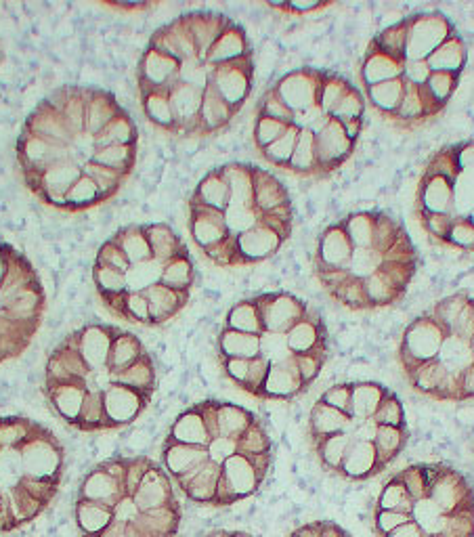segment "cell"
<instances>
[{"label": "cell", "instance_id": "6da1fadb", "mask_svg": "<svg viewBox=\"0 0 474 537\" xmlns=\"http://www.w3.org/2000/svg\"><path fill=\"white\" fill-rule=\"evenodd\" d=\"M158 391V365L145 342L114 324H84L49 353L42 395L78 433L133 426Z\"/></svg>", "mask_w": 474, "mask_h": 537}, {"label": "cell", "instance_id": "7a4b0ae2", "mask_svg": "<svg viewBox=\"0 0 474 537\" xmlns=\"http://www.w3.org/2000/svg\"><path fill=\"white\" fill-rule=\"evenodd\" d=\"M179 491L160 462L116 454L82 477L74 498L78 537H177Z\"/></svg>", "mask_w": 474, "mask_h": 537}, {"label": "cell", "instance_id": "3957f363", "mask_svg": "<svg viewBox=\"0 0 474 537\" xmlns=\"http://www.w3.org/2000/svg\"><path fill=\"white\" fill-rule=\"evenodd\" d=\"M374 537H474V487L454 466L414 464L382 485Z\"/></svg>", "mask_w": 474, "mask_h": 537}, {"label": "cell", "instance_id": "277c9868", "mask_svg": "<svg viewBox=\"0 0 474 537\" xmlns=\"http://www.w3.org/2000/svg\"><path fill=\"white\" fill-rule=\"evenodd\" d=\"M66 447L32 418H0V537L36 523L57 500Z\"/></svg>", "mask_w": 474, "mask_h": 537}, {"label": "cell", "instance_id": "5b68a950", "mask_svg": "<svg viewBox=\"0 0 474 537\" xmlns=\"http://www.w3.org/2000/svg\"><path fill=\"white\" fill-rule=\"evenodd\" d=\"M164 439L204 449V464L175 487L187 502L210 508H217L223 466L231 458L273 454V439L261 418L248 407L217 399L193 403L183 410Z\"/></svg>", "mask_w": 474, "mask_h": 537}, {"label": "cell", "instance_id": "8992f818", "mask_svg": "<svg viewBox=\"0 0 474 537\" xmlns=\"http://www.w3.org/2000/svg\"><path fill=\"white\" fill-rule=\"evenodd\" d=\"M47 313V292L34 265L0 240V365L24 355Z\"/></svg>", "mask_w": 474, "mask_h": 537}, {"label": "cell", "instance_id": "52a82bcc", "mask_svg": "<svg viewBox=\"0 0 474 537\" xmlns=\"http://www.w3.org/2000/svg\"><path fill=\"white\" fill-rule=\"evenodd\" d=\"M445 338V328L428 311L416 317L401 336L399 345V365L405 376L422 368L424 363L433 361Z\"/></svg>", "mask_w": 474, "mask_h": 537}, {"label": "cell", "instance_id": "ba28073f", "mask_svg": "<svg viewBox=\"0 0 474 537\" xmlns=\"http://www.w3.org/2000/svg\"><path fill=\"white\" fill-rule=\"evenodd\" d=\"M294 223L275 221L258 225L252 231L240 235L231 248V267H246L269 261L292 235Z\"/></svg>", "mask_w": 474, "mask_h": 537}, {"label": "cell", "instance_id": "9c48e42d", "mask_svg": "<svg viewBox=\"0 0 474 537\" xmlns=\"http://www.w3.org/2000/svg\"><path fill=\"white\" fill-rule=\"evenodd\" d=\"M407 21L405 61H426L451 34H456L454 24L443 13H420L407 17Z\"/></svg>", "mask_w": 474, "mask_h": 537}, {"label": "cell", "instance_id": "30bf717a", "mask_svg": "<svg viewBox=\"0 0 474 537\" xmlns=\"http://www.w3.org/2000/svg\"><path fill=\"white\" fill-rule=\"evenodd\" d=\"M254 87V53L242 59L221 63L214 70L212 89L240 114Z\"/></svg>", "mask_w": 474, "mask_h": 537}, {"label": "cell", "instance_id": "8fae6325", "mask_svg": "<svg viewBox=\"0 0 474 537\" xmlns=\"http://www.w3.org/2000/svg\"><path fill=\"white\" fill-rule=\"evenodd\" d=\"M254 300L258 313H261V328L267 332L286 334L311 311L303 298L290 292H267L254 296Z\"/></svg>", "mask_w": 474, "mask_h": 537}, {"label": "cell", "instance_id": "7c38bea8", "mask_svg": "<svg viewBox=\"0 0 474 537\" xmlns=\"http://www.w3.org/2000/svg\"><path fill=\"white\" fill-rule=\"evenodd\" d=\"M323 72L326 70L298 68L279 78L269 89L279 97V101H282L292 114H298L319 103Z\"/></svg>", "mask_w": 474, "mask_h": 537}, {"label": "cell", "instance_id": "4fadbf2b", "mask_svg": "<svg viewBox=\"0 0 474 537\" xmlns=\"http://www.w3.org/2000/svg\"><path fill=\"white\" fill-rule=\"evenodd\" d=\"M357 143L349 139V135L344 133V126L330 118L326 126L321 128L319 133H315V154H317V166H319V177H326L334 173L336 168H340L347 162Z\"/></svg>", "mask_w": 474, "mask_h": 537}, {"label": "cell", "instance_id": "5bb4252c", "mask_svg": "<svg viewBox=\"0 0 474 537\" xmlns=\"http://www.w3.org/2000/svg\"><path fill=\"white\" fill-rule=\"evenodd\" d=\"M353 250L355 248L342 223H332L319 235L313 267L315 271H347Z\"/></svg>", "mask_w": 474, "mask_h": 537}, {"label": "cell", "instance_id": "9a60e30c", "mask_svg": "<svg viewBox=\"0 0 474 537\" xmlns=\"http://www.w3.org/2000/svg\"><path fill=\"white\" fill-rule=\"evenodd\" d=\"M454 208V185L443 175H428L424 173L418 185L416 196V214H449Z\"/></svg>", "mask_w": 474, "mask_h": 537}, {"label": "cell", "instance_id": "2e32d148", "mask_svg": "<svg viewBox=\"0 0 474 537\" xmlns=\"http://www.w3.org/2000/svg\"><path fill=\"white\" fill-rule=\"evenodd\" d=\"M380 472H384V468L380 464L376 445L353 441V445L349 447L347 456H344L336 475L342 479H347V481L361 483V481H370V479L378 477Z\"/></svg>", "mask_w": 474, "mask_h": 537}, {"label": "cell", "instance_id": "e0dca14e", "mask_svg": "<svg viewBox=\"0 0 474 537\" xmlns=\"http://www.w3.org/2000/svg\"><path fill=\"white\" fill-rule=\"evenodd\" d=\"M147 307H149V319H152V328H160L168 321L175 319L191 300V292L185 290H172L164 284H158L143 292Z\"/></svg>", "mask_w": 474, "mask_h": 537}, {"label": "cell", "instance_id": "ac0fdd59", "mask_svg": "<svg viewBox=\"0 0 474 537\" xmlns=\"http://www.w3.org/2000/svg\"><path fill=\"white\" fill-rule=\"evenodd\" d=\"M403 63H405V59H397V57L386 55L380 49H376L370 42L368 51H365V55H363L361 72H359L363 89L374 87V84H380V82H386V80L401 78L403 76Z\"/></svg>", "mask_w": 474, "mask_h": 537}, {"label": "cell", "instance_id": "d6986e66", "mask_svg": "<svg viewBox=\"0 0 474 537\" xmlns=\"http://www.w3.org/2000/svg\"><path fill=\"white\" fill-rule=\"evenodd\" d=\"M353 418L349 414H344L334 407L321 403L319 399L313 403L309 412V441H319L338 433H349L351 431Z\"/></svg>", "mask_w": 474, "mask_h": 537}, {"label": "cell", "instance_id": "ffe728a7", "mask_svg": "<svg viewBox=\"0 0 474 537\" xmlns=\"http://www.w3.org/2000/svg\"><path fill=\"white\" fill-rule=\"evenodd\" d=\"M389 386H384L380 382H353L351 389V405H349V416L353 420H368L374 418L378 412V407L382 405L384 397L389 395Z\"/></svg>", "mask_w": 474, "mask_h": 537}, {"label": "cell", "instance_id": "44dd1931", "mask_svg": "<svg viewBox=\"0 0 474 537\" xmlns=\"http://www.w3.org/2000/svg\"><path fill=\"white\" fill-rule=\"evenodd\" d=\"M254 168L250 164L231 162L221 166L223 177L229 185V204L256 206L254 204Z\"/></svg>", "mask_w": 474, "mask_h": 537}, {"label": "cell", "instance_id": "7402d4cb", "mask_svg": "<svg viewBox=\"0 0 474 537\" xmlns=\"http://www.w3.org/2000/svg\"><path fill=\"white\" fill-rule=\"evenodd\" d=\"M189 204H200L206 208H214V210H225L229 206V185L223 177V170L212 168L208 175L202 177V181L198 183V187L193 189Z\"/></svg>", "mask_w": 474, "mask_h": 537}, {"label": "cell", "instance_id": "603a6c76", "mask_svg": "<svg viewBox=\"0 0 474 537\" xmlns=\"http://www.w3.org/2000/svg\"><path fill=\"white\" fill-rule=\"evenodd\" d=\"M468 61V49L462 36L456 32L451 34L443 45L426 59L430 72H451V74H462Z\"/></svg>", "mask_w": 474, "mask_h": 537}, {"label": "cell", "instance_id": "cb8c5ba5", "mask_svg": "<svg viewBox=\"0 0 474 537\" xmlns=\"http://www.w3.org/2000/svg\"><path fill=\"white\" fill-rule=\"evenodd\" d=\"M164 269H166V263L160 261V259H156V256H152V259L143 261L139 265H133L131 269H128L124 273V292H122V296L143 294L149 288H154V286L162 284ZM110 305H107V307H110Z\"/></svg>", "mask_w": 474, "mask_h": 537}, {"label": "cell", "instance_id": "d4e9b609", "mask_svg": "<svg viewBox=\"0 0 474 537\" xmlns=\"http://www.w3.org/2000/svg\"><path fill=\"white\" fill-rule=\"evenodd\" d=\"M112 240L120 246V250L124 252L126 261L131 263V267L143 261H149L154 256L145 225H126L112 235Z\"/></svg>", "mask_w": 474, "mask_h": 537}, {"label": "cell", "instance_id": "484cf974", "mask_svg": "<svg viewBox=\"0 0 474 537\" xmlns=\"http://www.w3.org/2000/svg\"><path fill=\"white\" fill-rule=\"evenodd\" d=\"M363 95H365V101H370L378 114L393 120L405 95V82L403 78L386 80V82L374 84V87L363 89Z\"/></svg>", "mask_w": 474, "mask_h": 537}, {"label": "cell", "instance_id": "4316f807", "mask_svg": "<svg viewBox=\"0 0 474 537\" xmlns=\"http://www.w3.org/2000/svg\"><path fill=\"white\" fill-rule=\"evenodd\" d=\"M363 292H365V303H368V309H382V307H391L405 296V292L393 282L386 271H378L372 277L363 279Z\"/></svg>", "mask_w": 474, "mask_h": 537}, {"label": "cell", "instance_id": "83f0119b", "mask_svg": "<svg viewBox=\"0 0 474 537\" xmlns=\"http://www.w3.org/2000/svg\"><path fill=\"white\" fill-rule=\"evenodd\" d=\"M145 231L149 244H152V252L156 259L168 263L187 250L185 242L179 238L177 231L166 223H145Z\"/></svg>", "mask_w": 474, "mask_h": 537}, {"label": "cell", "instance_id": "f1b7e54d", "mask_svg": "<svg viewBox=\"0 0 474 537\" xmlns=\"http://www.w3.org/2000/svg\"><path fill=\"white\" fill-rule=\"evenodd\" d=\"M378 214L380 212L376 210H361V212H353L349 214V217L340 219L353 248H374Z\"/></svg>", "mask_w": 474, "mask_h": 537}, {"label": "cell", "instance_id": "f546056e", "mask_svg": "<svg viewBox=\"0 0 474 537\" xmlns=\"http://www.w3.org/2000/svg\"><path fill=\"white\" fill-rule=\"evenodd\" d=\"M351 445H353V437L349 433H338V435H332V437L311 443L313 454L319 460L321 468L328 470V472H334V475L338 472V468H340L344 456H347V451Z\"/></svg>", "mask_w": 474, "mask_h": 537}, {"label": "cell", "instance_id": "4dcf8cb0", "mask_svg": "<svg viewBox=\"0 0 474 537\" xmlns=\"http://www.w3.org/2000/svg\"><path fill=\"white\" fill-rule=\"evenodd\" d=\"M409 441V426H380L378 437L374 441L382 468H389L407 447Z\"/></svg>", "mask_w": 474, "mask_h": 537}, {"label": "cell", "instance_id": "1f68e13d", "mask_svg": "<svg viewBox=\"0 0 474 537\" xmlns=\"http://www.w3.org/2000/svg\"><path fill=\"white\" fill-rule=\"evenodd\" d=\"M288 173L298 177H319L317 154H315V135L311 131H300L294 154L290 164L286 166Z\"/></svg>", "mask_w": 474, "mask_h": 537}, {"label": "cell", "instance_id": "d6a6232c", "mask_svg": "<svg viewBox=\"0 0 474 537\" xmlns=\"http://www.w3.org/2000/svg\"><path fill=\"white\" fill-rule=\"evenodd\" d=\"M223 328L237 330V332H248V334H261V313H258L256 300L244 298L240 303H235L227 315H225V324Z\"/></svg>", "mask_w": 474, "mask_h": 537}, {"label": "cell", "instance_id": "836d02e7", "mask_svg": "<svg viewBox=\"0 0 474 537\" xmlns=\"http://www.w3.org/2000/svg\"><path fill=\"white\" fill-rule=\"evenodd\" d=\"M162 284L172 290H185V292L193 290V284H196V269H193L189 250L181 252L175 259L166 263Z\"/></svg>", "mask_w": 474, "mask_h": 537}, {"label": "cell", "instance_id": "e575fe53", "mask_svg": "<svg viewBox=\"0 0 474 537\" xmlns=\"http://www.w3.org/2000/svg\"><path fill=\"white\" fill-rule=\"evenodd\" d=\"M353 87V84L336 74V72H323V80H321V89H319V107L323 112H326L328 116L336 110V105L342 101V97L349 93V89Z\"/></svg>", "mask_w": 474, "mask_h": 537}, {"label": "cell", "instance_id": "d590c367", "mask_svg": "<svg viewBox=\"0 0 474 537\" xmlns=\"http://www.w3.org/2000/svg\"><path fill=\"white\" fill-rule=\"evenodd\" d=\"M454 185V208H451V219H468L470 210L474 208V173L462 170L458 177L451 181Z\"/></svg>", "mask_w": 474, "mask_h": 537}, {"label": "cell", "instance_id": "8d00e7d4", "mask_svg": "<svg viewBox=\"0 0 474 537\" xmlns=\"http://www.w3.org/2000/svg\"><path fill=\"white\" fill-rule=\"evenodd\" d=\"M298 135L300 131L296 126L290 124L288 131L279 137L275 143H271L269 147H265L263 152H258L263 156V160L275 168H284L290 164L292 160V154H294V147H296V141H298Z\"/></svg>", "mask_w": 474, "mask_h": 537}, {"label": "cell", "instance_id": "74e56055", "mask_svg": "<svg viewBox=\"0 0 474 537\" xmlns=\"http://www.w3.org/2000/svg\"><path fill=\"white\" fill-rule=\"evenodd\" d=\"M407 26L409 21L407 17H403L397 24L389 26L386 30H382L380 34H376V38L372 40V45L376 49H380L382 53L403 59V51H405V40H407Z\"/></svg>", "mask_w": 474, "mask_h": 537}, {"label": "cell", "instance_id": "f35d334b", "mask_svg": "<svg viewBox=\"0 0 474 537\" xmlns=\"http://www.w3.org/2000/svg\"><path fill=\"white\" fill-rule=\"evenodd\" d=\"M382 265H384V254L378 252L376 248H355L347 273L353 279L363 282V279H368L374 273H378Z\"/></svg>", "mask_w": 474, "mask_h": 537}, {"label": "cell", "instance_id": "ab89813d", "mask_svg": "<svg viewBox=\"0 0 474 537\" xmlns=\"http://www.w3.org/2000/svg\"><path fill=\"white\" fill-rule=\"evenodd\" d=\"M460 76L462 74H451V72H430L428 82L424 84L428 95L433 97V101L445 110V105L454 97V93L458 91L460 84Z\"/></svg>", "mask_w": 474, "mask_h": 537}, {"label": "cell", "instance_id": "60d3db41", "mask_svg": "<svg viewBox=\"0 0 474 537\" xmlns=\"http://www.w3.org/2000/svg\"><path fill=\"white\" fill-rule=\"evenodd\" d=\"M288 128H290V124H286V122H279V120L265 118V116H256L252 139H254V145H256L258 152H263L265 147L275 143L279 137H282L288 131Z\"/></svg>", "mask_w": 474, "mask_h": 537}, {"label": "cell", "instance_id": "b9f144b4", "mask_svg": "<svg viewBox=\"0 0 474 537\" xmlns=\"http://www.w3.org/2000/svg\"><path fill=\"white\" fill-rule=\"evenodd\" d=\"M363 114H365V95L353 84L349 93L336 105V110L330 114V118L338 122H349V120H363Z\"/></svg>", "mask_w": 474, "mask_h": 537}, {"label": "cell", "instance_id": "7bdbcfd3", "mask_svg": "<svg viewBox=\"0 0 474 537\" xmlns=\"http://www.w3.org/2000/svg\"><path fill=\"white\" fill-rule=\"evenodd\" d=\"M374 420L378 426H407L403 403L393 391H389V395L384 397L378 412L374 414Z\"/></svg>", "mask_w": 474, "mask_h": 537}, {"label": "cell", "instance_id": "ee69618b", "mask_svg": "<svg viewBox=\"0 0 474 537\" xmlns=\"http://www.w3.org/2000/svg\"><path fill=\"white\" fill-rule=\"evenodd\" d=\"M332 298L336 300L338 305L353 309V311H365V309H368V303H365L363 284L359 282V279H353V277Z\"/></svg>", "mask_w": 474, "mask_h": 537}, {"label": "cell", "instance_id": "f6af8a7d", "mask_svg": "<svg viewBox=\"0 0 474 537\" xmlns=\"http://www.w3.org/2000/svg\"><path fill=\"white\" fill-rule=\"evenodd\" d=\"M95 265L110 267V269H116V271H122V273H126L128 269H131V263L126 261L124 252L120 250V246L112 238L99 246L97 256H95Z\"/></svg>", "mask_w": 474, "mask_h": 537}, {"label": "cell", "instance_id": "bcb514c9", "mask_svg": "<svg viewBox=\"0 0 474 537\" xmlns=\"http://www.w3.org/2000/svg\"><path fill=\"white\" fill-rule=\"evenodd\" d=\"M256 116L273 118V120L286 122V124L292 122V112L288 110V107L282 101H279V97L271 89H267L263 93L261 101H258V105H256Z\"/></svg>", "mask_w": 474, "mask_h": 537}, {"label": "cell", "instance_id": "7dc6e473", "mask_svg": "<svg viewBox=\"0 0 474 537\" xmlns=\"http://www.w3.org/2000/svg\"><path fill=\"white\" fill-rule=\"evenodd\" d=\"M445 246L474 252V225L468 219H456L449 229Z\"/></svg>", "mask_w": 474, "mask_h": 537}, {"label": "cell", "instance_id": "c3c4849f", "mask_svg": "<svg viewBox=\"0 0 474 537\" xmlns=\"http://www.w3.org/2000/svg\"><path fill=\"white\" fill-rule=\"evenodd\" d=\"M426 235H430V240H435L439 244H445L451 225H454L456 219H451L449 214H424V217H418Z\"/></svg>", "mask_w": 474, "mask_h": 537}, {"label": "cell", "instance_id": "681fc988", "mask_svg": "<svg viewBox=\"0 0 474 537\" xmlns=\"http://www.w3.org/2000/svg\"><path fill=\"white\" fill-rule=\"evenodd\" d=\"M351 389H353V384H334L326 393H321L319 401L334 407V410L347 414L351 405Z\"/></svg>", "mask_w": 474, "mask_h": 537}, {"label": "cell", "instance_id": "f907efd6", "mask_svg": "<svg viewBox=\"0 0 474 537\" xmlns=\"http://www.w3.org/2000/svg\"><path fill=\"white\" fill-rule=\"evenodd\" d=\"M271 9L292 13V15H307L330 7V3H317V0H290V3H267Z\"/></svg>", "mask_w": 474, "mask_h": 537}, {"label": "cell", "instance_id": "816d5d0a", "mask_svg": "<svg viewBox=\"0 0 474 537\" xmlns=\"http://www.w3.org/2000/svg\"><path fill=\"white\" fill-rule=\"evenodd\" d=\"M430 76V68L426 61H405L403 63V80L414 84V87H424Z\"/></svg>", "mask_w": 474, "mask_h": 537}, {"label": "cell", "instance_id": "f5cc1de1", "mask_svg": "<svg viewBox=\"0 0 474 537\" xmlns=\"http://www.w3.org/2000/svg\"><path fill=\"white\" fill-rule=\"evenodd\" d=\"M456 156H458V164H460L462 170L474 173V139L458 143L456 145Z\"/></svg>", "mask_w": 474, "mask_h": 537}, {"label": "cell", "instance_id": "db71d44e", "mask_svg": "<svg viewBox=\"0 0 474 537\" xmlns=\"http://www.w3.org/2000/svg\"><path fill=\"white\" fill-rule=\"evenodd\" d=\"M321 537H353V535L347 529H344L342 525L334 523V521H323Z\"/></svg>", "mask_w": 474, "mask_h": 537}, {"label": "cell", "instance_id": "11a10c76", "mask_svg": "<svg viewBox=\"0 0 474 537\" xmlns=\"http://www.w3.org/2000/svg\"><path fill=\"white\" fill-rule=\"evenodd\" d=\"M344 126V133L349 135L351 141H359V135L363 131V120H349V122H340Z\"/></svg>", "mask_w": 474, "mask_h": 537}, {"label": "cell", "instance_id": "9f6ffc18", "mask_svg": "<svg viewBox=\"0 0 474 537\" xmlns=\"http://www.w3.org/2000/svg\"><path fill=\"white\" fill-rule=\"evenodd\" d=\"M202 537H256V535H252L248 531H240V529H214Z\"/></svg>", "mask_w": 474, "mask_h": 537}, {"label": "cell", "instance_id": "6f0895ef", "mask_svg": "<svg viewBox=\"0 0 474 537\" xmlns=\"http://www.w3.org/2000/svg\"><path fill=\"white\" fill-rule=\"evenodd\" d=\"M110 7L114 9H124V11H139V9H147V3H112Z\"/></svg>", "mask_w": 474, "mask_h": 537}, {"label": "cell", "instance_id": "680465c9", "mask_svg": "<svg viewBox=\"0 0 474 537\" xmlns=\"http://www.w3.org/2000/svg\"><path fill=\"white\" fill-rule=\"evenodd\" d=\"M468 221L474 225V208H472V210H470V214H468Z\"/></svg>", "mask_w": 474, "mask_h": 537}, {"label": "cell", "instance_id": "91938a15", "mask_svg": "<svg viewBox=\"0 0 474 537\" xmlns=\"http://www.w3.org/2000/svg\"><path fill=\"white\" fill-rule=\"evenodd\" d=\"M470 345H472V353H474V336H472V340H470Z\"/></svg>", "mask_w": 474, "mask_h": 537}]
</instances>
